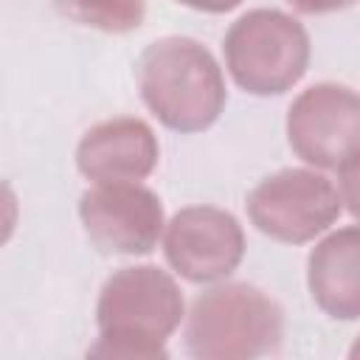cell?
<instances>
[{"instance_id":"cell-1","label":"cell","mask_w":360,"mask_h":360,"mask_svg":"<svg viewBox=\"0 0 360 360\" xmlns=\"http://www.w3.org/2000/svg\"><path fill=\"white\" fill-rule=\"evenodd\" d=\"M186 315V301L177 281L158 264H132L115 270L96 304L98 340L87 349L90 357L163 360L166 340Z\"/></svg>"},{"instance_id":"cell-2","label":"cell","mask_w":360,"mask_h":360,"mask_svg":"<svg viewBox=\"0 0 360 360\" xmlns=\"http://www.w3.org/2000/svg\"><path fill=\"white\" fill-rule=\"evenodd\" d=\"M138 90L149 112L174 132H202L225 110V76L211 51L191 37H163L138 59Z\"/></svg>"},{"instance_id":"cell-3","label":"cell","mask_w":360,"mask_h":360,"mask_svg":"<svg viewBox=\"0 0 360 360\" xmlns=\"http://www.w3.org/2000/svg\"><path fill=\"white\" fill-rule=\"evenodd\" d=\"M281 338V307L248 281L217 284L191 301L186 349L197 360H250L273 354Z\"/></svg>"},{"instance_id":"cell-4","label":"cell","mask_w":360,"mask_h":360,"mask_svg":"<svg viewBox=\"0 0 360 360\" xmlns=\"http://www.w3.org/2000/svg\"><path fill=\"white\" fill-rule=\"evenodd\" d=\"M309 34L287 11L250 8L231 22L222 39L231 79L250 96H281L309 68Z\"/></svg>"},{"instance_id":"cell-5","label":"cell","mask_w":360,"mask_h":360,"mask_svg":"<svg viewBox=\"0 0 360 360\" xmlns=\"http://www.w3.org/2000/svg\"><path fill=\"white\" fill-rule=\"evenodd\" d=\"M245 208L259 233L284 245H304L338 222L343 197L315 169H281L253 186Z\"/></svg>"},{"instance_id":"cell-6","label":"cell","mask_w":360,"mask_h":360,"mask_svg":"<svg viewBox=\"0 0 360 360\" xmlns=\"http://www.w3.org/2000/svg\"><path fill=\"white\" fill-rule=\"evenodd\" d=\"M290 149L315 169H340L360 152V93L318 82L301 90L287 110Z\"/></svg>"},{"instance_id":"cell-7","label":"cell","mask_w":360,"mask_h":360,"mask_svg":"<svg viewBox=\"0 0 360 360\" xmlns=\"http://www.w3.org/2000/svg\"><path fill=\"white\" fill-rule=\"evenodd\" d=\"M79 219L101 253L146 256L166 225L160 197L141 183H96L79 197Z\"/></svg>"},{"instance_id":"cell-8","label":"cell","mask_w":360,"mask_h":360,"mask_svg":"<svg viewBox=\"0 0 360 360\" xmlns=\"http://www.w3.org/2000/svg\"><path fill=\"white\" fill-rule=\"evenodd\" d=\"M169 267L191 284L228 278L245 256V231L239 219L217 205L180 208L163 233Z\"/></svg>"},{"instance_id":"cell-9","label":"cell","mask_w":360,"mask_h":360,"mask_svg":"<svg viewBox=\"0 0 360 360\" xmlns=\"http://www.w3.org/2000/svg\"><path fill=\"white\" fill-rule=\"evenodd\" d=\"M160 160L158 135L132 115L90 127L76 146V169L93 183H141Z\"/></svg>"},{"instance_id":"cell-10","label":"cell","mask_w":360,"mask_h":360,"mask_svg":"<svg viewBox=\"0 0 360 360\" xmlns=\"http://www.w3.org/2000/svg\"><path fill=\"white\" fill-rule=\"evenodd\" d=\"M307 287L323 315L360 318V225L338 228L309 250Z\"/></svg>"},{"instance_id":"cell-11","label":"cell","mask_w":360,"mask_h":360,"mask_svg":"<svg viewBox=\"0 0 360 360\" xmlns=\"http://www.w3.org/2000/svg\"><path fill=\"white\" fill-rule=\"evenodd\" d=\"M53 6L68 20L107 34H129L146 17V0H53Z\"/></svg>"},{"instance_id":"cell-12","label":"cell","mask_w":360,"mask_h":360,"mask_svg":"<svg viewBox=\"0 0 360 360\" xmlns=\"http://www.w3.org/2000/svg\"><path fill=\"white\" fill-rule=\"evenodd\" d=\"M338 177H340V197H343L349 214L360 219V152L352 155L338 169Z\"/></svg>"},{"instance_id":"cell-13","label":"cell","mask_w":360,"mask_h":360,"mask_svg":"<svg viewBox=\"0 0 360 360\" xmlns=\"http://www.w3.org/2000/svg\"><path fill=\"white\" fill-rule=\"evenodd\" d=\"M287 3L301 14H329V11L349 8L354 0H287Z\"/></svg>"},{"instance_id":"cell-14","label":"cell","mask_w":360,"mask_h":360,"mask_svg":"<svg viewBox=\"0 0 360 360\" xmlns=\"http://www.w3.org/2000/svg\"><path fill=\"white\" fill-rule=\"evenodd\" d=\"M180 6H188L194 11H205V14H225L233 11L236 6H242V0H177Z\"/></svg>"},{"instance_id":"cell-15","label":"cell","mask_w":360,"mask_h":360,"mask_svg":"<svg viewBox=\"0 0 360 360\" xmlns=\"http://www.w3.org/2000/svg\"><path fill=\"white\" fill-rule=\"evenodd\" d=\"M349 357H352V360H357V357H360V335H357V340H354V346L349 349Z\"/></svg>"}]
</instances>
